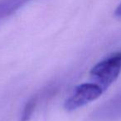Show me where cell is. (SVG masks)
<instances>
[{"mask_svg":"<svg viewBox=\"0 0 121 121\" xmlns=\"http://www.w3.org/2000/svg\"><path fill=\"white\" fill-rule=\"evenodd\" d=\"M121 72V52L114 53L96 64L91 71V79L103 91L107 90Z\"/></svg>","mask_w":121,"mask_h":121,"instance_id":"6da1fadb","label":"cell"},{"mask_svg":"<svg viewBox=\"0 0 121 121\" xmlns=\"http://www.w3.org/2000/svg\"><path fill=\"white\" fill-rule=\"evenodd\" d=\"M29 0H2L0 1V18L12 13Z\"/></svg>","mask_w":121,"mask_h":121,"instance_id":"3957f363","label":"cell"},{"mask_svg":"<svg viewBox=\"0 0 121 121\" xmlns=\"http://www.w3.org/2000/svg\"><path fill=\"white\" fill-rule=\"evenodd\" d=\"M114 15L117 17H121V4L117 7V9L114 11Z\"/></svg>","mask_w":121,"mask_h":121,"instance_id":"5b68a950","label":"cell"},{"mask_svg":"<svg viewBox=\"0 0 121 121\" xmlns=\"http://www.w3.org/2000/svg\"><path fill=\"white\" fill-rule=\"evenodd\" d=\"M103 90L95 83H84L75 87L72 95L65 101L64 108L73 111L97 99L101 96Z\"/></svg>","mask_w":121,"mask_h":121,"instance_id":"7a4b0ae2","label":"cell"},{"mask_svg":"<svg viewBox=\"0 0 121 121\" xmlns=\"http://www.w3.org/2000/svg\"><path fill=\"white\" fill-rule=\"evenodd\" d=\"M36 104H37V98L36 97H32L26 103L23 110L22 112L20 121H29V119H31L32 114H33Z\"/></svg>","mask_w":121,"mask_h":121,"instance_id":"277c9868","label":"cell"}]
</instances>
